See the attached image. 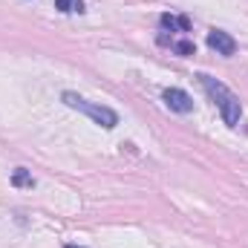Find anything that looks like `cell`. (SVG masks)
I'll return each instance as SVG.
<instances>
[{"label":"cell","mask_w":248,"mask_h":248,"mask_svg":"<svg viewBox=\"0 0 248 248\" xmlns=\"http://www.w3.org/2000/svg\"><path fill=\"white\" fill-rule=\"evenodd\" d=\"M199 84L205 87V93H208L211 101L217 104L222 122L228 124V127H237V124H240V116H243V104H240V98H237L222 81H217V78H211V75H199Z\"/></svg>","instance_id":"cell-1"},{"label":"cell","mask_w":248,"mask_h":248,"mask_svg":"<svg viewBox=\"0 0 248 248\" xmlns=\"http://www.w3.org/2000/svg\"><path fill=\"white\" fill-rule=\"evenodd\" d=\"M61 101L66 107H72V110L90 116L95 124H101V127H107V130L119 124V113H116V110H110V107H104V104H95V101H87V98H81L78 93H63Z\"/></svg>","instance_id":"cell-2"},{"label":"cell","mask_w":248,"mask_h":248,"mask_svg":"<svg viewBox=\"0 0 248 248\" xmlns=\"http://www.w3.org/2000/svg\"><path fill=\"white\" fill-rule=\"evenodd\" d=\"M208 46H211L214 52L225 55V58L237 52V41H234L228 32H222V29H211V32H208Z\"/></svg>","instance_id":"cell-3"},{"label":"cell","mask_w":248,"mask_h":248,"mask_svg":"<svg viewBox=\"0 0 248 248\" xmlns=\"http://www.w3.org/2000/svg\"><path fill=\"white\" fill-rule=\"evenodd\" d=\"M165 104L173 110V113H190L193 110V98L187 95L185 90H176V87H170V90H165Z\"/></svg>","instance_id":"cell-4"},{"label":"cell","mask_w":248,"mask_h":248,"mask_svg":"<svg viewBox=\"0 0 248 248\" xmlns=\"http://www.w3.org/2000/svg\"><path fill=\"white\" fill-rule=\"evenodd\" d=\"M159 23H162V29H170V32H187L190 29V20L185 15H162Z\"/></svg>","instance_id":"cell-5"},{"label":"cell","mask_w":248,"mask_h":248,"mask_svg":"<svg viewBox=\"0 0 248 248\" xmlns=\"http://www.w3.org/2000/svg\"><path fill=\"white\" fill-rule=\"evenodd\" d=\"M159 44H165V46H170L176 55H182V58H187V55H196V46H193V41H173V38H159Z\"/></svg>","instance_id":"cell-6"},{"label":"cell","mask_w":248,"mask_h":248,"mask_svg":"<svg viewBox=\"0 0 248 248\" xmlns=\"http://www.w3.org/2000/svg\"><path fill=\"white\" fill-rule=\"evenodd\" d=\"M12 185H15V187H32V185H35V179H32V173H29V170L17 168V170L12 173Z\"/></svg>","instance_id":"cell-7"},{"label":"cell","mask_w":248,"mask_h":248,"mask_svg":"<svg viewBox=\"0 0 248 248\" xmlns=\"http://www.w3.org/2000/svg\"><path fill=\"white\" fill-rule=\"evenodd\" d=\"M55 9H61V12H84V3L81 0H55Z\"/></svg>","instance_id":"cell-8"},{"label":"cell","mask_w":248,"mask_h":248,"mask_svg":"<svg viewBox=\"0 0 248 248\" xmlns=\"http://www.w3.org/2000/svg\"><path fill=\"white\" fill-rule=\"evenodd\" d=\"M66 248H81V246H66Z\"/></svg>","instance_id":"cell-9"}]
</instances>
